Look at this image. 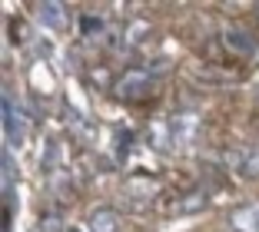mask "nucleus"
Wrapping results in <instances>:
<instances>
[{"instance_id":"obj_1","label":"nucleus","mask_w":259,"mask_h":232,"mask_svg":"<svg viewBox=\"0 0 259 232\" xmlns=\"http://www.w3.org/2000/svg\"><path fill=\"white\" fill-rule=\"evenodd\" d=\"M4 136H7V150L23 146V140H27V120L20 110H14L10 97H4Z\"/></svg>"},{"instance_id":"obj_2","label":"nucleus","mask_w":259,"mask_h":232,"mask_svg":"<svg viewBox=\"0 0 259 232\" xmlns=\"http://www.w3.org/2000/svg\"><path fill=\"white\" fill-rule=\"evenodd\" d=\"M150 86H153L150 73H143V70H130V73H123L120 80H116V97L137 100V97H146Z\"/></svg>"},{"instance_id":"obj_3","label":"nucleus","mask_w":259,"mask_h":232,"mask_svg":"<svg viewBox=\"0 0 259 232\" xmlns=\"http://www.w3.org/2000/svg\"><path fill=\"white\" fill-rule=\"evenodd\" d=\"M229 225L236 232H259V202H243L229 212Z\"/></svg>"},{"instance_id":"obj_4","label":"nucleus","mask_w":259,"mask_h":232,"mask_svg":"<svg viewBox=\"0 0 259 232\" xmlns=\"http://www.w3.org/2000/svg\"><path fill=\"white\" fill-rule=\"evenodd\" d=\"M37 17L44 27H50V30H60L63 23H67V17H63V7L57 4V0H44L37 7Z\"/></svg>"},{"instance_id":"obj_5","label":"nucleus","mask_w":259,"mask_h":232,"mask_svg":"<svg viewBox=\"0 0 259 232\" xmlns=\"http://www.w3.org/2000/svg\"><path fill=\"white\" fill-rule=\"evenodd\" d=\"M90 232H120V212L116 209H97L90 216Z\"/></svg>"},{"instance_id":"obj_6","label":"nucleus","mask_w":259,"mask_h":232,"mask_svg":"<svg viewBox=\"0 0 259 232\" xmlns=\"http://www.w3.org/2000/svg\"><path fill=\"white\" fill-rule=\"evenodd\" d=\"M223 40H226L229 50H236V53H246V57H249V53H256V40H252L246 30H236V27H229V30L223 33Z\"/></svg>"},{"instance_id":"obj_7","label":"nucleus","mask_w":259,"mask_h":232,"mask_svg":"<svg viewBox=\"0 0 259 232\" xmlns=\"http://www.w3.org/2000/svg\"><path fill=\"white\" fill-rule=\"evenodd\" d=\"M239 169H243V176H249V179H256V176H259V146H252V150L243 153Z\"/></svg>"},{"instance_id":"obj_8","label":"nucleus","mask_w":259,"mask_h":232,"mask_svg":"<svg viewBox=\"0 0 259 232\" xmlns=\"http://www.w3.org/2000/svg\"><path fill=\"white\" fill-rule=\"evenodd\" d=\"M57 156H60V146L57 143H47V153H40V169L50 172L57 166Z\"/></svg>"},{"instance_id":"obj_9","label":"nucleus","mask_w":259,"mask_h":232,"mask_svg":"<svg viewBox=\"0 0 259 232\" xmlns=\"http://www.w3.org/2000/svg\"><path fill=\"white\" fill-rule=\"evenodd\" d=\"M203 206H206V196L193 193V196H186V202H180V206H176V212H193V209H203Z\"/></svg>"},{"instance_id":"obj_10","label":"nucleus","mask_w":259,"mask_h":232,"mask_svg":"<svg viewBox=\"0 0 259 232\" xmlns=\"http://www.w3.org/2000/svg\"><path fill=\"white\" fill-rule=\"evenodd\" d=\"M80 27H83V33H93V30H103V20H100V17H90V14H87L83 17V20H80Z\"/></svg>"},{"instance_id":"obj_11","label":"nucleus","mask_w":259,"mask_h":232,"mask_svg":"<svg viewBox=\"0 0 259 232\" xmlns=\"http://www.w3.org/2000/svg\"><path fill=\"white\" fill-rule=\"evenodd\" d=\"M57 225H60V219H57V216L40 219V232H57Z\"/></svg>"},{"instance_id":"obj_12","label":"nucleus","mask_w":259,"mask_h":232,"mask_svg":"<svg viewBox=\"0 0 259 232\" xmlns=\"http://www.w3.org/2000/svg\"><path fill=\"white\" fill-rule=\"evenodd\" d=\"M67 232H80V229H76V225H70V229H67Z\"/></svg>"},{"instance_id":"obj_13","label":"nucleus","mask_w":259,"mask_h":232,"mask_svg":"<svg viewBox=\"0 0 259 232\" xmlns=\"http://www.w3.org/2000/svg\"><path fill=\"white\" fill-rule=\"evenodd\" d=\"M256 14H259V4H256Z\"/></svg>"}]
</instances>
